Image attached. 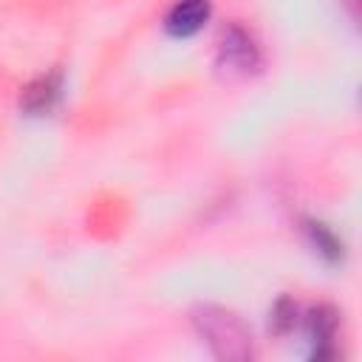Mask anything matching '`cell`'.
<instances>
[{
	"instance_id": "1",
	"label": "cell",
	"mask_w": 362,
	"mask_h": 362,
	"mask_svg": "<svg viewBox=\"0 0 362 362\" xmlns=\"http://www.w3.org/2000/svg\"><path fill=\"white\" fill-rule=\"evenodd\" d=\"M192 322L215 356L235 359V362H243L252 356V334L238 314L218 305H201L195 308Z\"/></svg>"
},
{
	"instance_id": "2",
	"label": "cell",
	"mask_w": 362,
	"mask_h": 362,
	"mask_svg": "<svg viewBox=\"0 0 362 362\" xmlns=\"http://www.w3.org/2000/svg\"><path fill=\"white\" fill-rule=\"evenodd\" d=\"M218 65L229 74H249L260 65V48L240 25H229L218 42Z\"/></svg>"
},
{
	"instance_id": "3",
	"label": "cell",
	"mask_w": 362,
	"mask_h": 362,
	"mask_svg": "<svg viewBox=\"0 0 362 362\" xmlns=\"http://www.w3.org/2000/svg\"><path fill=\"white\" fill-rule=\"evenodd\" d=\"M209 0H178L167 17H164V28L173 37H192L195 31L204 28V23L209 20Z\"/></svg>"
},
{
	"instance_id": "4",
	"label": "cell",
	"mask_w": 362,
	"mask_h": 362,
	"mask_svg": "<svg viewBox=\"0 0 362 362\" xmlns=\"http://www.w3.org/2000/svg\"><path fill=\"white\" fill-rule=\"evenodd\" d=\"M59 90H62V82H59L57 74L40 76V79H34V82L23 90L20 105H23V110H28L31 116H42V113H48V110L57 105Z\"/></svg>"
},
{
	"instance_id": "5",
	"label": "cell",
	"mask_w": 362,
	"mask_h": 362,
	"mask_svg": "<svg viewBox=\"0 0 362 362\" xmlns=\"http://www.w3.org/2000/svg\"><path fill=\"white\" fill-rule=\"evenodd\" d=\"M337 334V314L325 305L308 314V339L317 345V356H322V345H328Z\"/></svg>"
},
{
	"instance_id": "6",
	"label": "cell",
	"mask_w": 362,
	"mask_h": 362,
	"mask_svg": "<svg viewBox=\"0 0 362 362\" xmlns=\"http://www.w3.org/2000/svg\"><path fill=\"white\" fill-rule=\"evenodd\" d=\"M311 235H314V243H317V249L320 252H325V255H331V257H337L339 255V240L331 235V232H325V226H320V223H314L311 226Z\"/></svg>"
}]
</instances>
